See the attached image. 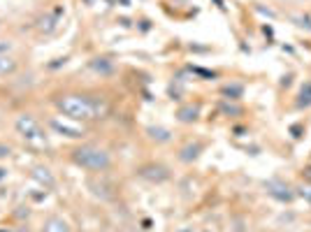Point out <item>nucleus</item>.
Masks as SVG:
<instances>
[{"label":"nucleus","mask_w":311,"mask_h":232,"mask_svg":"<svg viewBox=\"0 0 311 232\" xmlns=\"http://www.w3.org/2000/svg\"><path fill=\"white\" fill-rule=\"evenodd\" d=\"M56 107L65 116H70V119H75V121H91L107 112V105L102 100L88 98V95H77V93L56 98Z\"/></svg>","instance_id":"nucleus-1"},{"label":"nucleus","mask_w":311,"mask_h":232,"mask_svg":"<svg viewBox=\"0 0 311 232\" xmlns=\"http://www.w3.org/2000/svg\"><path fill=\"white\" fill-rule=\"evenodd\" d=\"M72 160L77 162L79 167L91 169V172H105L109 165H112V158L105 149L93 147V144H84L72 151Z\"/></svg>","instance_id":"nucleus-2"},{"label":"nucleus","mask_w":311,"mask_h":232,"mask_svg":"<svg viewBox=\"0 0 311 232\" xmlns=\"http://www.w3.org/2000/svg\"><path fill=\"white\" fill-rule=\"evenodd\" d=\"M14 128H16V133L21 135L26 142H35V144H42V142H44L42 128H40V123H37L30 114H21V116H16Z\"/></svg>","instance_id":"nucleus-3"},{"label":"nucleus","mask_w":311,"mask_h":232,"mask_svg":"<svg viewBox=\"0 0 311 232\" xmlns=\"http://www.w3.org/2000/svg\"><path fill=\"white\" fill-rule=\"evenodd\" d=\"M49 126L56 130V133L65 135V137H72V140H77V137H84V128H77V126H68V123H63V121L58 119H51Z\"/></svg>","instance_id":"nucleus-4"},{"label":"nucleus","mask_w":311,"mask_h":232,"mask_svg":"<svg viewBox=\"0 0 311 232\" xmlns=\"http://www.w3.org/2000/svg\"><path fill=\"white\" fill-rule=\"evenodd\" d=\"M267 193L272 197H276V200H281V202H290V200H293L290 188L286 186V183H281V181H269L267 183Z\"/></svg>","instance_id":"nucleus-5"},{"label":"nucleus","mask_w":311,"mask_h":232,"mask_svg":"<svg viewBox=\"0 0 311 232\" xmlns=\"http://www.w3.org/2000/svg\"><path fill=\"white\" fill-rule=\"evenodd\" d=\"M42 232H70V225L61 216H51L49 221H44Z\"/></svg>","instance_id":"nucleus-6"},{"label":"nucleus","mask_w":311,"mask_h":232,"mask_svg":"<svg viewBox=\"0 0 311 232\" xmlns=\"http://www.w3.org/2000/svg\"><path fill=\"white\" fill-rule=\"evenodd\" d=\"M14 68H16L14 58H9L7 54L0 56V75H9V72H14Z\"/></svg>","instance_id":"nucleus-7"},{"label":"nucleus","mask_w":311,"mask_h":232,"mask_svg":"<svg viewBox=\"0 0 311 232\" xmlns=\"http://www.w3.org/2000/svg\"><path fill=\"white\" fill-rule=\"evenodd\" d=\"M33 174H35L37 179H40V181H44V183H47V186H54V176L49 174V169L35 167V172H33Z\"/></svg>","instance_id":"nucleus-8"},{"label":"nucleus","mask_w":311,"mask_h":232,"mask_svg":"<svg viewBox=\"0 0 311 232\" xmlns=\"http://www.w3.org/2000/svg\"><path fill=\"white\" fill-rule=\"evenodd\" d=\"M195 114H198V107H188V109H181V112H179V119L181 121H193L195 119Z\"/></svg>","instance_id":"nucleus-9"},{"label":"nucleus","mask_w":311,"mask_h":232,"mask_svg":"<svg viewBox=\"0 0 311 232\" xmlns=\"http://www.w3.org/2000/svg\"><path fill=\"white\" fill-rule=\"evenodd\" d=\"M151 137H156V140H160V142H167L170 140V133H167V130H160V128H158V130H151Z\"/></svg>","instance_id":"nucleus-10"},{"label":"nucleus","mask_w":311,"mask_h":232,"mask_svg":"<svg viewBox=\"0 0 311 232\" xmlns=\"http://www.w3.org/2000/svg\"><path fill=\"white\" fill-rule=\"evenodd\" d=\"M7 51H12V42L9 40H0V56L7 54Z\"/></svg>","instance_id":"nucleus-11"},{"label":"nucleus","mask_w":311,"mask_h":232,"mask_svg":"<svg viewBox=\"0 0 311 232\" xmlns=\"http://www.w3.org/2000/svg\"><path fill=\"white\" fill-rule=\"evenodd\" d=\"M300 195H302V197H304V200H307V202H309V204H311V186H304V188H302V190H300Z\"/></svg>","instance_id":"nucleus-12"},{"label":"nucleus","mask_w":311,"mask_h":232,"mask_svg":"<svg viewBox=\"0 0 311 232\" xmlns=\"http://www.w3.org/2000/svg\"><path fill=\"white\" fill-rule=\"evenodd\" d=\"M5 155H9V147H0V158H5Z\"/></svg>","instance_id":"nucleus-13"},{"label":"nucleus","mask_w":311,"mask_h":232,"mask_svg":"<svg viewBox=\"0 0 311 232\" xmlns=\"http://www.w3.org/2000/svg\"><path fill=\"white\" fill-rule=\"evenodd\" d=\"M5 174H7V169H2V167H0V179H2Z\"/></svg>","instance_id":"nucleus-14"}]
</instances>
